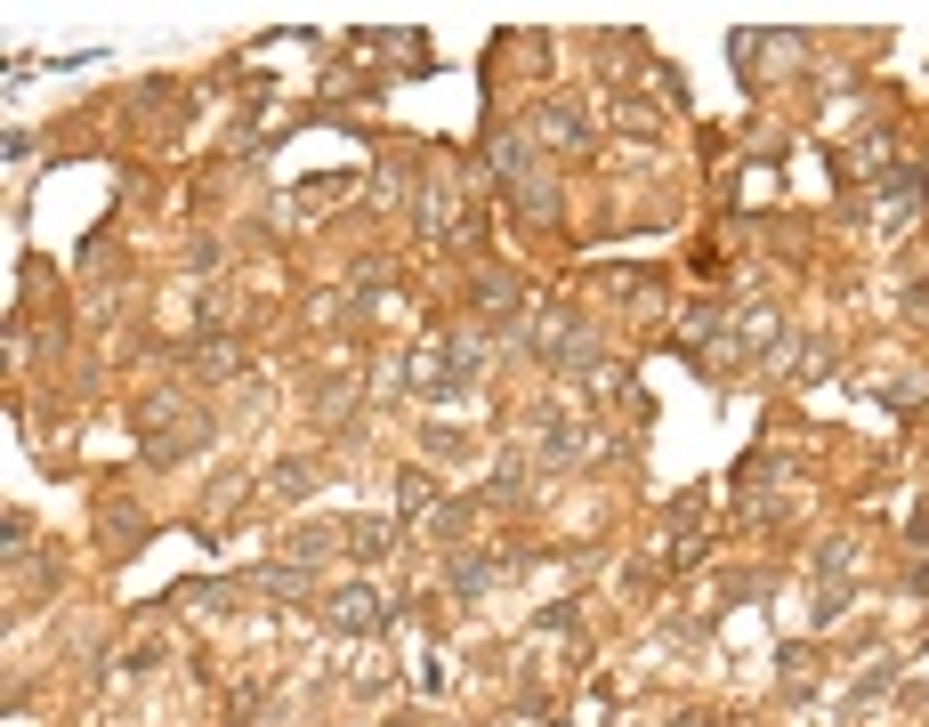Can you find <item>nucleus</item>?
<instances>
[{
  "mask_svg": "<svg viewBox=\"0 0 929 727\" xmlns=\"http://www.w3.org/2000/svg\"><path fill=\"white\" fill-rule=\"evenodd\" d=\"M397 502H404V509H428V477H412V469H404V485H397Z\"/></svg>",
  "mask_w": 929,
  "mask_h": 727,
  "instance_id": "obj_4",
  "label": "nucleus"
},
{
  "mask_svg": "<svg viewBox=\"0 0 929 727\" xmlns=\"http://www.w3.org/2000/svg\"><path fill=\"white\" fill-rule=\"evenodd\" d=\"M493 574H502V566H485V558H452V590H461V598L493 590Z\"/></svg>",
  "mask_w": 929,
  "mask_h": 727,
  "instance_id": "obj_3",
  "label": "nucleus"
},
{
  "mask_svg": "<svg viewBox=\"0 0 929 727\" xmlns=\"http://www.w3.org/2000/svg\"><path fill=\"white\" fill-rule=\"evenodd\" d=\"M324 614H332L340 631H380V614H388V607H380V598H372L364 582H356V590H340V598H332Z\"/></svg>",
  "mask_w": 929,
  "mask_h": 727,
  "instance_id": "obj_1",
  "label": "nucleus"
},
{
  "mask_svg": "<svg viewBox=\"0 0 929 727\" xmlns=\"http://www.w3.org/2000/svg\"><path fill=\"white\" fill-rule=\"evenodd\" d=\"M388 542H397V526H388V517H364V526H348V550H356V558H380Z\"/></svg>",
  "mask_w": 929,
  "mask_h": 727,
  "instance_id": "obj_2",
  "label": "nucleus"
}]
</instances>
